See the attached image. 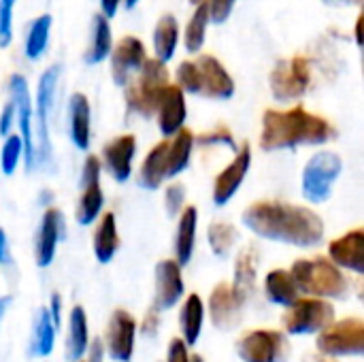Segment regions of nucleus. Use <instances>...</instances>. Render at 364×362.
Listing matches in <instances>:
<instances>
[{"label":"nucleus","instance_id":"obj_1","mask_svg":"<svg viewBox=\"0 0 364 362\" xmlns=\"http://www.w3.org/2000/svg\"><path fill=\"white\" fill-rule=\"evenodd\" d=\"M243 224L262 239L296 247H314L324 239V222L314 209L284 201L252 203L243 211Z\"/></svg>","mask_w":364,"mask_h":362},{"label":"nucleus","instance_id":"obj_2","mask_svg":"<svg viewBox=\"0 0 364 362\" xmlns=\"http://www.w3.org/2000/svg\"><path fill=\"white\" fill-rule=\"evenodd\" d=\"M335 137L333 124L296 105L292 109H267L262 115L260 147L264 151L294 149L301 145H324Z\"/></svg>","mask_w":364,"mask_h":362},{"label":"nucleus","instance_id":"obj_3","mask_svg":"<svg viewBox=\"0 0 364 362\" xmlns=\"http://www.w3.org/2000/svg\"><path fill=\"white\" fill-rule=\"evenodd\" d=\"M290 275L299 288L309 297L318 299H346L350 292L348 277L343 271L328 258H314V260H296L290 269Z\"/></svg>","mask_w":364,"mask_h":362},{"label":"nucleus","instance_id":"obj_4","mask_svg":"<svg viewBox=\"0 0 364 362\" xmlns=\"http://www.w3.org/2000/svg\"><path fill=\"white\" fill-rule=\"evenodd\" d=\"M166 83H168L166 62H160L158 58H145L143 66L139 68V77L124 85L128 109L139 113L141 117L156 115V107Z\"/></svg>","mask_w":364,"mask_h":362},{"label":"nucleus","instance_id":"obj_5","mask_svg":"<svg viewBox=\"0 0 364 362\" xmlns=\"http://www.w3.org/2000/svg\"><path fill=\"white\" fill-rule=\"evenodd\" d=\"M343 171V160L333 151H318L311 156L303 169L301 190L307 203L320 205L326 203L333 194V186Z\"/></svg>","mask_w":364,"mask_h":362},{"label":"nucleus","instance_id":"obj_6","mask_svg":"<svg viewBox=\"0 0 364 362\" xmlns=\"http://www.w3.org/2000/svg\"><path fill=\"white\" fill-rule=\"evenodd\" d=\"M60 79V64H51L38 79L36 90V143H34V162H51V141H49V115L55 100V87Z\"/></svg>","mask_w":364,"mask_h":362},{"label":"nucleus","instance_id":"obj_7","mask_svg":"<svg viewBox=\"0 0 364 362\" xmlns=\"http://www.w3.org/2000/svg\"><path fill=\"white\" fill-rule=\"evenodd\" d=\"M271 94L279 102L299 100L307 94L311 85V66L305 55H294L279 60L269 77Z\"/></svg>","mask_w":364,"mask_h":362},{"label":"nucleus","instance_id":"obj_8","mask_svg":"<svg viewBox=\"0 0 364 362\" xmlns=\"http://www.w3.org/2000/svg\"><path fill=\"white\" fill-rule=\"evenodd\" d=\"M333 320H335L333 305L320 301L318 297H309V299H299L294 305H290L284 324L286 331L292 335H307L326 329L328 324H333Z\"/></svg>","mask_w":364,"mask_h":362},{"label":"nucleus","instance_id":"obj_9","mask_svg":"<svg viewBox=\"0 0 364 362\" xmlns=\"http://www.w3.org/2000/svg\"><path fill=\"white\" fill-rule=\"evenodd\" d=\"M100 173H102L100 158L87 156L83 162V171H81V196L77 205V222L81 226L94 224L102 213L105 194L100 186Z\"/></svg>","mask_w":364,"mask_h":362},{"label":"nucleus","instance_id":"obj_10","mask_svg":"<svg viewBox=\"0 0 364 362\" xmlns=\"http://www.w3.org/2000/svg\"><path fill=\"white\" fill-rule=\"evenodd\" d=\"M318 350L328 356L343 354H363L364 352V324L358 318H348L337 324L322 329L318 337Z\"/></svg>","mask_w":364,"mask_h":362},{"label":"nucleus","instance_id":"obj_11","mask_svg":"<svg viewBox=\"0 0 364 362\" xmlns=\"http://www.w3.org/2000/svg\"><path fill=\"white\" fill-rule=\"evenodd\" d=\"M9 94L15 105V117H17L21 143H23V162H26V169L32 171L36 164L34 162V134H32L34 109H32V98L28 92V81L21 75H11L9 77Z\"/></svg>","mask_w":364,"mask_h":362},{"label":"nucleus","instance_id":"obj_12","mask_svg":"<svg viewBox=\"0 0 364 362\" xmlns=\"http://www.w3.org/2000/svg\"><path fill=\"white\" fill-rule=\"evenodd\" d=\"M237 352L245 362H282L288 354V341L277 331H252L239 339Z\"/></svg>","mask_w":364,"mask_h":362},{"label":"nucleus","instance_id":"obj_13","mask_svg":"<svg viewBox=\"0 0 364 362\" xmlns=\"http://www.w3.org/2000/svg\"><path fill=\"white\" fill-rule=\"evenodd\" d=\"M250 166H252V147L250 143H243L237 149L232 162L226 169H222V173L213 181V203L218 207H224L235 198V194L239 192L241 183L250 173Z\"/></svg>","mask_w":364,"mask_h":362},{"label":"nucleus","instance_id":"obj_14","mask_svg":"<svg viewBox=\"0 0 364 362\" xmlns=\"http://www.w3.org/2000/svg\"><path fill=\"white\" fill-rule=\"evenodd\" d=\"M194 62L200 70V96L213 100H228L235 96V79L215 55L203 53Z\"/></svg>","mask_w":364,"mask_h":362},{"label":"nucleus","instance_id":"obj_15","mask_svg":"<svg viewBox=\"0 0 364 362\" xmlns=\"http://www.w3.org/2000/svg\"><path fill=\"white\" fill-rule=\"evenodd\" d=\"M145 58H147V51H145L143 41H139L136 36H124L111 49V73H113V81L124 87L130 81V77L134 73H139V68L143 66Z\"/></svg>","mask_w":364,"mask_h":362},{"label":"nucleus","instance_id":"obj_16","mask_svg":"<svg viewBox=\"0 0 364 362\" xmlns=\"http://www.w3.org/2000/svg\"><path fill=\"white\" fill-rule=\"evenodd\" d=\"M136 154V137L134 134H119L102 147L100 164L109 171V175L124 183L132 175V160Z\"/></svg>","mask_w":364,"mask_h":362},{"label":"nucleus","instance_id":"obj_17","mask_svg":"<svg viewBox=\"0 0 364 362\" xmlns=\"http://www.w3.org/2000/svg\"><path fill=\"white\" fill-rule=\"evenodd\" d=\"M156 115H158V128L164 137H173L177 130H181L188 117L186 92L179 85L166 83V87L160 94Z\"/></svg>","mask_w":364,"mask_h":362},{"label":"nucleus","instance_id":"obj_18","mask_svg":"<svg viewBox=\"0 0 364 362\" xmlns=\"http://www.w3.org/2000/svg\"><path fill=\"white\" fill-rule=\"evenodd\" d=\"M328 254L331 260L339 267V269H348L354 273H364V230L356 228L350 230L348 235L331 241L328 245Z\"/></svg>","mask_w":364,"mask_h":362},{"label":"nucleus","instance_id":"obj_19","mask_svg":"<svg viewBox=\"0 0 364 362\" xmlns=\"http://www.w3.org/2000/svg\"><path fill=\"white\" fill-rule=\"evenodd\" d=\"M183 294L181 265L177 260H162L156 267V309L173 307Z\"/></svg>","mask_w":364,"mask_h":362},{"label":"nucleus","instance_id":"obj_20","mask_svg":"<svg viewBox=\"0 0 364 362\" xmlns=\"http://www.w3.org/2000/svg\"><path fill=\"white\" fill-rule=\"evenodd\" d=\"M109 354L119 362H128L134 346V320L128 312L117 309L107 329Z\"/></svg>","mask_w":364,"mask_h":362},{"label":"nucleus","instance_id":"obj_21","mask_svg":"<svg viewBox=\"0 0 364 362\" xmlns=\"http://www.w3.org/2000/svg\"><path fill=\"white\" fill-rule=\"evenodd\" d=\"M68 130L77 149L87 151L92 143V109L85 94L75 92L68 102Z\"/></svg>","mask_w":364,"mask_h":362},{"label":"nucleus","instance_id":"obj_22","mask_svg":"<svg viewBox=\"0 0 364 362\" xmlns=\"http://www.w3.org/2000/svg\"><path fill=\"white\" fill-rule=\"evenodd\" d=\"M241 307H243V303H241L239 297L235 294L232 286L220 284V286H215V290L211 292L209 312H211V320H213V324H215L218 329H232V326L239 322Z\"/></svg>","mask_w":364,"mask_h":362},{"label":"nucleus","instance_id":"obj_23","mask_svg":"<svg viewBox=\"0 0 364 362\" xmlns=\"http://www.w3.org/2000/svg\"><path fill=\"white\" fill-rule=\"evenodd\" d=\"M60 233H62V213L55 207H49L43 213L41 228L36 235V265L38 267L51 265L58 241H60Z\"/></svg>","mask_w":364,"mask_h":362},{"label":"nucleus","instance_id":"obj_24","mask_svg":"<svg viewBox=\"0 0 364 362\" xmlns=\"http://www.w3.org/2000/svg\"><path fill=\"white\" fill-rule=\"evenodd\" d=\"M258 262H260V254L258 247L250 245L245 247L235 265V284L232 290L239 297L241 303L250 301L256 292V273H258Z\"/></svg>","mask_w":364,"mask_h":362},{"label":"nucleus","instance_id":"obj_25","mask_svg":"<svg viewBox=\"0 0 364 362\" xmlns=\"http://www.w3.org/2000/svg\"><path fill=\"white\" fill-rule=\"evenodd\" d=\"M194 147V134L188 128H181L173 134V139L166 145V179L177 177L190 166Z\"/></svg>","mask_w":364,"mask_h":362},{"label":"nucleus","instance_id":"obj_26","mask_svg":"<svg viewBox=\"0 0 364 362\" xmlns=\"http://www.w3.org/2000/svg\"><path fill=\"white\" fill-rule=\"evenodd\" d=\"M196 226H198V209L196 207H183L179 213L177 235H175V254L179 265H188L194 254L196 245Z\"/></svg>","mask_w":364,"mask_h":362},{"label":"nucleus","instance_id":"obj_27","mask_svg":"<svg viewBox=\"0 0 364 362\" xmlns=\"http://www.w3.org/2000/svg\"><path fill=\"white\" fill-rule=\"evenodd\" d=\"M177 45H179L177 17L171 13H164L154 28V53L160 62H168L175 58Z\"/></svg>","mask_w":364,"mask_h":362},{"label":"nucleus","instance_id":"obj_28","mask_svg":"<svg viewBox=\"0 0 364 362\" xmlns=\"http://www.w3.org/2000/svg\"><path fill=\"white\" fill-rule=\"evenodd\" d=\"M166 145L168 141H160L158 145H154L141 164L139 183L145 190H158L166 179Z\"/></svg>","mask_w":364,"mask_h":362},{"label":"nucleus","instance_id":"obj_29","mask_svg":"<svg viewBox=\"0 0 364 362\" xmlns=\"http://www.w3.org/2000/svg\"><path fill=\"white\" fill-rule=\"evenodd\" d=\"M119 247V235H117V224H115V215L102 213L96 233H94V254L98 258V262L107 265L113 260L115 252Z\"/></svg>","mask_w":364,"mask_h":362},{"label":"nucleus","instance_id":"obj_30","mask_svg":"<svg viewBox=\"0 0 364 362\" xmlns=\"http://www.w3.org/2000/svg\"><path fill=\"white\" fill-rule=\"evenodd\" d=\"M264 288H267V297L277 305L290 307L299 301V288H296L290 271H282V269L271 271L267 275Z\"/></svg>","mask_w":364,"mask_h":362},{"label":"nucleus","instance_id":"obj_31","mask_svg":"<svg viewBox=\"0 0 364 362\" xmlns=\"http://www.w3.org/2000/svg\"><path fill=\"white\" fill-rule=\"evenodd\" d=\"M211 15H209V2H200L194 6V13L186 26L183 32V45L188 53H198L205 45V36H207V28H209Z\"/></svg>","mask_w":364,"mask_h":362},{"label":"nucleus","instance_id":"obj_32","mask_svg":"<svg viewBox=\"0 0 364 362\" xmlns=\"http://www.w3.org/2000/svg\"><path fill=\"white\" fill-rule=\"evenodd\" d=\"M111 49H113L111 23L105 15H96L94 17V30H92V45L85 53V62L87 64H100L111 55Z\"/></svg>","mask_w":364,"mask_h":362},{"label":"nucleus","instance_id":"obj_33","mask_svg":"<svg viewBox=\"0 0 364 362\" xmlns=\"http://www.w3.org/2000/svg\"><path fill=\"white\" fill-rule=\"evenodd\" d=\"M49 32H51V15L49 13L38 15L30 23L28 36H26V58L28 60H38L45 53V49L49 45Z\"/></svg>","mask_w":364,"mask_h":362},{"label":"nucleus","instance_id":"obj_34","mask_svg":"<svg viewBox=\"0 0 364 362\" xmlns=\"http://www.w3.org/2000/svg\"><path fill=\"white\" fill-rule=\"evenodd\" d=\"M87 348V320H85V312L81 307H75L70 312V324H68V339H66V350H68V358L77 361L83 356Z\"/></svg>","mask_w":364,"mask_h":362},{"label":"nucleus","instance_id":"obj_35","mask_svg":"<svg viewBox=\"0 0 364 362\" xmlns=\"http://www.w3.org/2000/svg\"><path fill=\"white\" fill-rule=\"evenodd\" d=\"M200 326H203V301L192 294L188 297L183 309H181V331L186 337L188 346H194L198 335H200Z\"/></svg>","mask_w":364,"mask_h":362},{"label":"nucleus","instance_id":"obj_36","mask_svg":"<svg viewBox=\"0 0 364 362\" xmlns=\"http://www.w3.org/2000/svg\"><path fill=\"white\" fill-rule=\"evenodd\" d=\"M207 239H209V245L213 250L215 256L224 258L228 256V252L235 247L237 239H239V233L232 224H226V222H215L209 226L207 230Z\"/></svg>","mask_w":364,"mask_h":362},{"label":"nucleus","instance_id":"obj_37","mask_svg":"<svg viewBox=\"0 0 364 362\" xmlns=\"http://www.w3.org/2000/svg\"><path fill=\"white\" fill-rule=\"evenodd\" d=\"M53 335H55V326L51 322L49 309H41L36 329H34V337H32V352L38 356H47L53 348Z\"/></svg>","mask_w":364,"mask_h":362},{"label":"nucleus","instance_id":"obj_38","mask_svg":"<svg viewBox=\"0 0 364 362\" xmlns=\"http://www.w3.org/2000/svg\"><path fill=\"white\" fill-rule=\"evenodd\" d=\"M23 154V143L19 134H6L0 149V169L4 175H13Z\"/></svg>","mask_w":364,"mask_h":362},{"label":"nucleus","instance_id":"obj_39","mask_svg":"<svg viewBox=\"0 0 364 362\" xmlns=\"http://www.w3.org/2000/svg\"><path fill=\"white\" fill-rule=\"evenodd\" d=\"M177 85L186 94H198L200 96V70L194 60H183L177 66Z\"/></svg>","mask_w":364,"mask_h":362},{"label":"nucleus","instance_id":"obj_40","mask_svg":"<svg viewBox=\"0 0 364 362\" xmlns=\"http://www.w3.org/2000/svg\"><path fill=\"white\" fill-rule=\"evenodd\" d=\"M194 143H198V145H224V147H230V149L237 151V143L232 139V132L226 126H218L211 132L194 137Z\"/></svg>","mask_w":364,"mask_h":362},{"label":"nucleus","instance_id":"obj_41","mask_svg":"<svg viewBox=\"0 0 364 362\" xmlns=\"http://www.w3.org/2000/svg\"><path fill=\"white\" fill-rule=\"evenodd\" d=\"M17 0H0V47H9L13 38V9Z\"/></svg>","mask_w":364,"mask_h":362},{"label":"nucleus","instance_id":"obj_42","mask_svg":"<svg viewBox=\"0 0 364 362\" xmlns=\"http://www.w3.org/2000/svg\"><path fill=\"white\" fill-rule=\"evenodd\" d=\"M164 205H166V213L171 218H177L186 205V186L183 183H171L164 192Z\"/></svg>","mask_w":364,"mask_h":362},{"label":"nucleus","instance_id":"obj_43","mask_svg":"<svg viewBox=\"0 0 364 362\" xmlns=\"http://www.w3.org/2000/svg\"><path fill=\"white\" fill-rule=\"evenodd\" d=\"M209 2V15H211V21L213 23H224L232 9H235V2L237 0H207Z\"/></svg>","mask_w":364,"mask_h":362},{"label":"nucleus","instance_id":"obj_44","mask_svg":"<svg viewBox=\"0 0 364 362\" xmlns=\"http://www.w3.org/2000/svg\"><path fill=\"white\" fill-rule=\"evenodd\" d=\"M13 119H15V105H13V100H9L0 113V137H6L11 132Z\"/></svg>","mask_w":364,"mask_h":362},{"label":"nucleus","instance_id":"obj_45","mask_svg":"<svg viewBox=\"0 0 364 362\" xmlns=\"http://www.w3.org/2000/svg\"><path fill=\"white\" fill-rule=\"evenodd\" d=\"M168 362H190L186 344L181 339H173L168 346Z\"/></svg>","mask_w":364,"mask_h":362},{"label":"nucleus","instance_id":"obj_46","mask_svg":"<svg viewBox=\"0 0 364 362\" xmlns=\"http://www.w3.org/2000/svg\"><path fill=\"white\" fill-rule=\"evenodd\" d=\"M119 4H122V0H100V15H105L107 19L115 17Z\"/></svg>","mask_w":364,"mask_h":362},{"label":"nucleus","instance_id":"obj_47","mask_svg":"<svg viewBox=\"0 0 364 362\" xmlns=\"http://www.w3.org/2000/svg\"><path fill=\"white\" fill-rule=\"evenodd\" d=\"M102 354H105V350H102V341L94 339V341H92V348H90L87 362H102Z\"/></svg>","mask_w":364,"mask_h":362},{"label":"nucleus","instance_id":"obj_48","mask_svg":"<svg viewBox=\"0 0 364 362\" xmlns=\"http://www.w3.org/2000/svg\"><path fill=\"white\" fill-rule=\"evenodd\" d=\"M49 316H51L53 326H58V329H60V297H58V294H53V297H51V309H49Z\"/></svg>","mask_w":364,"mask_h":362},{"label":"nucleus","instance_id":"obj_49","mask_svg":"<svg viewBox=\"0 0 364 362\" xmlns=\"http://www.w3.org/2000/svg\"><path fill=\"white\" fill-rule=\"evenodd\" d=\"M328 6H360L364 0H322Z\"/></svg>","mask_w":364,"mask_h":362},{"label":"nucleus","instance_id":"obj_50","mask_svg":"<svg viewBox=\"0 0 364 362\" xmlns=\"http://www.w3.org/2000/svg\"><path fill=\"white\" fill-rule=\"evenodd\" d=\"M156 324H158L156 314H149L147 320H145V324H143V331H145V333H154V331H156Z\"/></svg>","mask_w":364,"mask_h":362},{"label":"nucleus","instance_id":"obj_51","mask_svg":"<svg viewBox=\"0 0 364 362\" xmlns=\"http://www.w3.org/2000/svg\"><path fill=\"white\" fill-rule=\"evenodd\" d=\"M6 235H4V230L0 228V262H6Z\"/></svg>","mask_w":364,"mask_h":362},{"label":"nucleus","instance_id":"obj_52","mask_svg":"<svg viewBox=\"0 0 364 362\" xmlns=\"http://www.w3.org/2000/svg\"><path fill=\"white\" fill-rule=\"evenodd\" d=\"M363 15H358V19H356V45H363Z\"/></svg>","mask_w":364,"mask_h":362},{"label":"nucleus","instance_id":"obj_53","mask_svg":"<svg viewBox=\"0 0 364 362\" xmlns=\"http://www.w3.org/2000/svg\"><path fill=\"white\" fill-rule=\"evenodd\" d=\"M311 362H337L333 356H328V354H320V356H314Z\"/></svg>","mask_w":364,"mask_h":362},{"label":"nucleus","instance_id":"obj_54","mask_svg":"<svg viewBox=\"0 0 364 362\" xmlns=\"http://www.w3.org/2000/svg\"><path fill=\"white\" fill-rule=\"evenodd\" d=\"M9 301H11V299H6V297H4V299H0V320H2V314H4V309L9 307Z\"/></svg>","mask_w":364,"mask_h":362},{"label":"nucleus","instance_id":"obj_55","mask_svg":"<svg viewBox=\"0 0 364 362\" xmlns=\"http://www.w3.org/2000/svg\"><path fill=\"white\" fill-rule=\"evenodd\" d=\"M122 2H124L126 9H134V6L139 4V0H122Z\"/></svg>","mask_w":364,"mask_h":362},{"label":"nucleus","instance_id":"obj_56","mask_svg":"<svg viewBox=\"0 0 364 362\" xmlns=\"http://www.w3.org/2000/svg\"><path fill=\"white\" fill-rule=\"evenodd\" d=\"M188 2H190L192 6H196V4H200V2H205V0H188Z\"/></svg>","mask_w":364,"mask_h":362},{"label":"nucleus","instance_id":"obj_57","mask_svg":"<svg viewBox=\"0 0 364 362\" xmlns=\"http://www.w3.org/2000/svg\"><path fill=\"white\" fill-rule=\"evenodd\" d=\"M190 362H203V358H200V356H194Z\"/></svg>","mask_w":364,"mask_h":362}]
</instances>
